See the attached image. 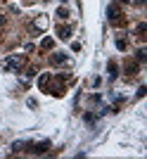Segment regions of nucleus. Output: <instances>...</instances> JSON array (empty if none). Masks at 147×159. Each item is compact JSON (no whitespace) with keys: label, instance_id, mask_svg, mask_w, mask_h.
<instances>
[{"label":"nucleus","instance_id":"obj_1","mask_svg":"<svg viewBox=\"0 0 147 159\" xmlns=\"http://www.w3.org/2000/svg\"><path fill=\"white\" fill-rule=\"evenodd\" d=\"M24 64H26V57L24 55H12V57H7L5 60V69H12V71H21L24 69Z\"/></svg>","mask_w":147,"mask_h":159},{"label":"nucleus","instance_id":"obj_2","mask_svg":"<svg viewBox=\"0 0 147 159\" xmlns=\"http://www.w3.org/2000/svg\"><path fill=\"white\" fill-rule=\"evenodd\" d=\"M29 150H31V152L33 154H43V152H47V150H50V143H47V140H43V143H29Z\"/></svg>","mask_w":147,"mask_h":159},{"label":"nucleus","instance_id":"obj_3","mask_svg":"<svg viewBox=\"0 0 147 159\" xmlns=\"http://www.w3.org/2000/svg\"><path fill=\"white\" fill-rule=\"evenodd\" d=\"M107 17L112 21H119V17H121V7L116 5V2H112V5L107 7Z\"/></svg>","mask_w":147,"mask_h":159},{"label":"nucleus","instance_id":"obj_4","mask_svg":"<svg viewBox=\"0 0 147 159\" xmlns=\"http://www.w3.org/2000/svg\"><path fill=\"white\" fill-rule=\"evenodd\" d=\"M57 36H60L62 40H69V38H71V26H67V24H60V26H57Z\"/></svg>","mask_w":147,"mask_h":159},{"label":"nucleus","instance_id":"obj_5","mask_svg":"<svg viewBox=\"0 0 147 159\" xmlns=\"http://www.w3.org/2000/svg\"><path fill=\"white\" fill-rule=\"evenodd\" d=\"M47 86H50V74H43L38 79V88L40 90H47Z\"/></svg>","mask_w":147,"mask_h":159},{"label":"nucleus","instance_id":"obj_6","mask_svg":"<svg viewBox=\"0 0 147 159\" xmlns=\"http://www.w3.org/2000/svg\"><path fill=\"white\" fill-rule=\"evenodd\" d=\"M64 62H67V52H55L52 55V64H64Z\"/></svg>","mask_w":147,"mask_h":159},{"label":"nucleus","instance_id":"obj_7","mask_svg":"<svg viewBox=\"0 0 147 159\" xmlns=\"http://www.w3.org/2000/svg\"><path fill=\"white\" fill-rule=\"evenodd\" d=\"M138 69H140V64H138V62H126V71H128V74H138Z\"/></svg>","mask_w":147,"mask_h":159},{"label":"nucleus","instance_id":"obj_8","mask_svg":"<svg viewBox=\"0 0 147 159\" xmlns=\"http://www.w3.org/2000/svg\"><path fill=\"white\" fill-rule=\"evenodd\" d=\"M107 74H109V81L116 79V64H114V62H109V64H107Z\"/></svg>","mask_w":147,"mask_h":159},{"label":"nucleus","instance_id":"obj_9","mask_svg":"<svg viewBox=\"0 0 147 159\" xmlns=\"http://www.w3.org/2000/svg\"><path fill=\"white\" fill-rule=\"evenodd\" d=\"M29 143H24V140H17V143H12V152H21V147H26Z\"/></svg>","mask_w":147,"mask_h":159},{"label":"nucleus","instance_id":"obj_10","mask_svg":"<svg viewBox=\"0 0 147 159\" xmlns=\"http://www.w3.org/2000/svg\"><path fill=\"white\" fill-rule=\"evenodd\" d=\"M40 48H43V50H50V48H52V38H43Z\"/></svg>","mask_w":147,"mask_h":159},{"label":"nucleus","instance_id":"obj_11","mask_svg":"<svg viewBox=\"0 0 147 159\" xmlns=\"http://www.w3.org/2000/svg\"><path fill=\"white\" fill-rule=\"evenodd\" d=\"M36 26H38V29H45L47 26V19H45V17H38V19H36Z\"/></svg>","mask_w":147,"mask_h":159},{"label":"nucleus","instance_id":"obj_12","mask_svg":"<svg viewBox=\"0 0 147 159\" xmlns=\"http://www.w3.org/2000/svg\"><path fill=\"white\" fill-rule=\"evenodd\" d=\"M135 57H138V62H145V60H147V52H145V48H140V50H138V55H135Z\"/></svg>","mask_w":147,"mask_h":159},{"label":"nucleus","instance_id":"obj_13","mask_svg":"<svg viewBox=\"0 0 147 159\" xmlns=\"http://www.w3.org/2000/svg\"><path fill=\"white\" fill-rule=\"evenodd\" d=\"M116 48H119V50H126V48H128V43H126L123 38H119V40H116Z\"/></svg>","mask_w":147,"mask_h":159},{"label":"nucleus","instance_id":"obj_14","mask_svg":"<svg viewBox=\"0 0 147 159\" xmlns=\"http://www.w3.org/2000/svg\"><path fill=\"white\" fill-rule=\"evenodd\" d=\"M145 31H147L145 24H138V36H140V38H145Z\"/></svg>","mask_w":147,"mask_h":159},{"label":"nucleus","instance_id":"obj_15","mask_svg":"<svg viewBox=\"0 0 147 159\" xmlns=\"http://www.w3.org/2000/svg\"><path fill=\"white\" fill-rule=\"evenodd\" d=\"M57 17H62V19H67V17H69V12L64 10V7H60V10H57Z\"/></svg>","mask_w":147,"mask_h":159},{"label":"nucleus","instance_id":"obj_16","mask_svg":"<svg viewBox=\"0 0 147 159\" xmlns=\"http://www.w3.org/2000/svg\"><path fill=\"white\" fill-rule=\"evenodd\" d=\"M145 95H147V88L140 86V88H138V98H145Z\"/></svg>","mask_w":147,"mask_h":159},{"label":"nucleus","instance_id":"obj_17","mask_svg":"<svg viewBox=\"0 0 147 159\" xmlns=\"http://www.w3.org/2000/svg\"><path fill=\"white\" fill-rule=\"evenodd\" d=\"M145 2H147V0H138V5H145Z\"/></svg>","mask_w":147,"mask_h":159},{"label":"nucleus","instance_id":"obj_18","mask_svg":"<svg viewBox=\"0 0 147 159\" xmlns=\"http://www.w3.org/2000/svg\"><path fill=\"white\" fill-rule=\"evenodd\" d=\"M2 24H5V19H2V17H0V26H2Z\"/></svg>","mask_w":147,"mask_h":159},{"label":"nucleus","instance_id":"obj_19","mask_svg":"<svg viewBox=\"0 0 147 159\" xmlns=\"http://www.w3.org/2000/svg\"><path fill=\"white\" fill-rule=\"evenodd\" d=\"M119 2H131V0H119Z\"/></svg>","mask_w":147,"mask_h":159}]
</instances>
